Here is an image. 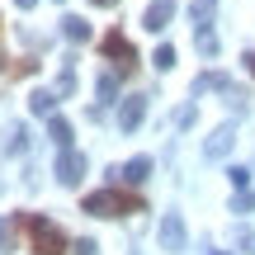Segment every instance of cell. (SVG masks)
Returning a JSON list of instances; mask_svg holds the SVG:
<instances>
[{"label":"cell","instance_id":"obj_23","mask_svg":"<svg viewBox=\"0 0 255 255\" xmlns=\"http://www.w3.org/2000/svg\"><path fill=\"white\" fill-rule=\"evenodd\" d=\"M14 5H19V9H33V5H38V0H14Z\"/></svg>","mask_w":255,"mask_h":255},{"label":"cell","instance_id":"obj_22","mask_svg":"<svg viewBox=\"0 0 255 255\" xmlns=\"http://www.w3.org/2000/svg\"><path fill=\"white\" fill-rule=\"evenodd\" d=\"M76 255H100V246H95V241L90 237H81V241H76V246H71Z\"/></svg>","mask_w":255,"mask_h":255},{"label":"cell","instance_id":"obj_26","mask_svg":"<svg viewBox=\"0 0 255 255\" xmlns=\"http://www.w3.org/2000/svg\"><path fill=\"white\" fill-rule=\"evenodd\" d=\"M95 5H114V0H95Z\"/></svg>","mask_w":255,"mask_h":255},{"label":"cell","instance_id":"obj_18","mask_svg":"<svg viewBox=\"0 0 255 255\" xmlns=\"http://www.w3.org/2000/svg\"><path fill=\"white\" fill-rule=\"evenodd\" d=\"M0 251H14V222L0 218Z\"/></svg>","mask_w":255,"mask_h":255},{"label":"cell","instance_id":"obj_16","mask_svg":"<svg viewBox=\"0 0 255 255\" xmlns=\"http://www.w3.org/2000/svg\"><path fill=\"white\" fill-rule=\"evenodd\" d=\"M170 66H175V47H156V71H170Z\"/></svg>","mask_w":255,"mask_h":255},{"label":"cell","instance_id":"obj_25","mask_svg":"<svg viewBox=\"0 0 255 255\" xmlns=\"http://www.w3.org/2000/svg\"><path fill=\"white\" fill-rule=\"evenodd\" d=\"M0 66H5V47H0Z\"/></svg>","mask_w":255,"mask_h":255},{"label":"cell","instance_id":"obj_5","mask_svg":"<svg viewBox=\"0 0 255 255\" xmlns=\"http://www.w3.org/2000/svg\"><path fill=\"white\" fill-rule=\"evenodd\" d=\"M85 175V156L76 151V146H62V156H57V180L62 184H81Z\"/></svg>","mask_w":255,"mask_h":255},{"label":"cell","instance_id":"obj_7","mask_svg":"<svg viewBox=\"0 0 255 255\" xmlns=\"http://www.w3.org/2000/svg\"><path fill=\"white\" fill-rule=\"evenodd\" d=\"M156 237H161V251H184V218L180 213H165Z\"/></svg>","mask_w":255,"mask_h":255},{"label":"cell","instance_id":"obj_19","mask_svg":"<svg viewBox=\"0 0 255 255\" xmlns=\"http://www.w3.org/2000/svg\"><path fill=\"white\" fill-rule=\"evenodd\" d=\"M227 180L237 184V189H246V184H251V170H246V165H232V170H227Z\"/></svg>","mask_w":255,"mask_h":255},{"label":"cell","instance_id":"obj_9","mask_svg":"<svg viewBox=\"0 0 255 255\" xmlns=\"http://www.w3.org/2000/svg\"><path fill=\"white\" fill-rule=\"evenodd\" d=\"M170 19H175V0H151L146 14H142V28H146V33H161Z\"/></svg>","mask_w":255,"mask_h":255},{"label":"cell","instance_id":"obj_14","mask_svg":"<svg viewBox=\"0 0 255 255\" xmlns=\"http://www.w3.org/2000/svg\"><path fill=\"white\" fill-rule=\"evenodd\" d=\"M47 132H52V142H57V146H71V137H76L66 119H52V123H47Z\"/></svg>","mask_w":255,"mask_h":255},{"label":"cell","instance_id":"obj_17","mask_svg":"<svg viewBox=\"0 0 255 255\" xmlns=\"http://www.w3.org/2000/svg\"><path fill=\"white\" fill-rule=\"evenodd\" d=\"M5 151L14 156V151H24V128H9V137H5Z\"/></svg>","mask_w":255,"mask_h":255},{"label":"cell","instance_id":"obj_24","mask_svg":"<svg viewBox=\"0 0 255 255\" xmlns=\"http://www.w3.org/2000/svg\"><path fill=\"white\" fill-rule=\"evenodd\" d=\"M246 66H251V76H255V52H246Z\"/></svg>","mask_w":255,"mask_h":255},{"label":"cell","instance_id":"obj_21","mask_svg":"<svg viewBox=\"0 0 255 255\" xmlns=\"http://www.w3.org/2000/svg\"><path fill=\"white\" fill-rule=\"evenodd\" d=\"M114 90H119V81H114V76H100V100H104V104L114 100Z\"/></svg>","mask_w":255,"mask_h":255},{"label":"cell","instance_id":"obj_3","mask_svg":"<svg viewBox=\"0 0 255 255\" xmlns=\"http://www.w3.org/2000/svg\"><path fill=\"white\" fill-rule=\"evenodd\" d=\"M213 5L218 0H194V43H199L203 57H218V38H213Z\"/></svg>","mask_w":255,"mask_h":255},{"label":"cell","instance_id":"obj_13","mask_svg":"<svg viewBox=\"0 0 255 255\" xmlns=\"http://www.w3.org/2000/svg\"><path fill=\"white\" fill-rule=\"evenodd\" d=\"M57 95H62V100H71V95H76V66H71V62H62V76H57Z\"/></svg>","mask_w":255,"mask_h":255},{"label":"cell","instance_id":"obj_12","mask_svg":"<svg viewBox=\"0 0 255 255\" xmlns=\"http://www.w3.org/2000/svg\"><path fill=\"white\" fill-rule=\"evenodd\" d=\"M57 100H62V95H52V90H33V95H28V109L43 119V114H52V109H57Z\"/></svg>","mask_w":255,"mask_h":255},{"label":"cell","instance_id":"obj_4","mask_svg":"<svg viewBox=\"0 0 255 255\" xmlns=\"http://www.w3.org/2000/svg\"><path fill=\"white\" fill-rule=\"evenodd\" d=\"M100 47H104V57L114 62V71H119V76H132V71H137V52H132V43H128L119 28H114V33H104Z\"/></svg>","mask_w":255,"mask_h":255},{"label":"cell","instance_id":"obj_11","mask_svg":"<svg viewBox=\"0 0 255 255\" xmlns=\"http://www.w3.org/2000/svg\"><path fill=\"white\" fill-rule=\"evenodd\" d=\"M62 38L66 43H90V24H85L81 14H66L62 19Z\"/></svg>","mask_w":255,"mask_h":255},{"label":"cell","instance_id":"obj_10","mask_svg":"<svg viewBox=\"0 0 255 255\" xmlns=\"http://www.w3.org/2000/svg\"><path fill=\"white\" fill-rule=\"evenodd\" d=\"M146 175H151V156H132L123 170H114V180H123V184H146Z\"/></svg>","mask_w":255,"mask_h":255},{"label":"cell","instance_id":"obj_2","mask_svg":"<svg viewBox=\"0 0 255 255\" xmlns=\"http://www.w3.org/2000/svg\"><path fill=\"white\" fill-rule=\"evenodd\" d=\"M24 227H28V241H33V255H62V251H66V232L57 227L52 218H38V213H28Z\"/></svg>","mask_w":255,"mask_h":255},{"label":"cell","instance_id":"obj_6","mask_svg":"<svg viewBox=\"0 0 255 255\" xmlns=\"http://www.w3.org/2000/svg\"><path fill=\"white\" fill-rule=\"evenodd\" d=\"M142 119H146V95H128V100L119 104V128L123 132H137Z\"/></svg>","mask_w":255,"mask_h":255},{"label":"cell","instance_id":"obj_8","mask_svg":"<svg viewBox=\"0 0 255 255\" xmlns=\"http://www.w3.org/2000/svg\"><path fill=\"white\" fill-rule=\"evenodd\" d=\"M232 142H237V128H232V123L213 128V137L203 142V156H208V161H222V156L232 151Z\"/></svg>","mask_w":255,"mask_h":255},{"label":"cell","instance_id":"obj_20","mask_svg":"<svg viewBox=\"0 0 255 255\" xmlns=\"http://www.w3.org/2000/svg\"><path fill=\"white\" fill-rule=\"evenodd\" d=\"M237 246L246 251V255H255V232H251V227H241V232H237Z\"/></svg>","mask_w":255,"mask_h":255},{"label":"cell","instance_id":"obj_1","mask_svg":"<svg viewBox=\"0 0 255 255\" xmlns=\"http://www.w3.org/2000/svg\"><path fill=\"white\" fill-rule=\"evenodd\" d=\"M81 208L95 213V218H128V213H142L146 203L137 199V194H123L119 184H114V189H95V194H85Z\"/></svg>","mask_w":255,"mask_h":255},{"label":"cell","instance_id":"obj_15","mask_svg":"<svg viewBox=\"0 0 255 255\" xmlns=\"http://www.w3.org/2000/svg\"><path fill=\"white\" fill-rule=\"evenodd\" d=\"M255 208V194L251 189H237V199H232V213H251Z\"/></svg>","mask_w":255,"mask_h":255},{"label":"cell","instance_id":"obj_27","mask_svg":"<svg viewBox=\"0 0 255 255\" xmlns=\"http://www.w3.org/2000/svg\"><path fill=\"white\" fill-rule=\"evenodd\" d=\"M213 255H227V251H213Z\"/></svg>","mask_w":255,"mask_h":255}]
</instances>
